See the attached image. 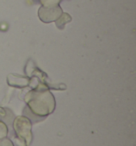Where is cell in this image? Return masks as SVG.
I'll use <instances>...</instances> for the list:
<instances>
[{
    "label": "cell",
    "instance_id": "obj_1",
    "mask_svg": "<svg viewBox=\"0 0 136 146\" xmlns=\"http://www.w3.org/2000/svg\"><path fill=\"white\" fill-rule=\"evenodd\" d=\"M26 108L23 113L25 117L37 122L46 118L55 110V98L48 90L30 91L25 97Z\"/></svg>",
    "mask_w": 136,
    "mask_h": 146
},
{
    "label": "cell",
    "instance_id": "obj_2",
    "mask_svg": "<svg viewBox=\"0 0 136 146\" xmlns=\"http://www.w3.org/2000/svg\"><path fill=\"white\" fill-rule=\"evenodd\" d=\"M16 134V144L14 146H29L32 141V123L30 119L25 116L17 117L13 123Z\"/></svg>",
    "mask_w": 136,
    "mask_h": 146
},
{
    "label": "cell",
    "instance_id": "obj_3",
    "mask_svg": "<svg viewBox=\"0 0 136 146\" xmlns=\"http://www.w3.org/2000/svg\"><path fill=\"white\" fill-rule=\"evenodd\" d=\"M63 13L60 5L55 6H41L38 10V16L44 23H50L56 21Z\"/></svg>",
    "mask_w": 136,
    "mask_h": 146
},
{
    "label": "cell",
    "instance_id": "obj_4",
    "mask_svg": "<svg viewBox=\"0 0 136 146\" xmlns=\"http://www.w3.org/2000/svg\"><path fill=\"white\" fill-rule=\"evenodd\" d=\"M71 19H72L71 16H70L68 13H62V14H61V16L59 17L56 21H55V22H56L57 28L63 29L67 23H69L70 21H71Z\"/></svg>",
    "mask_w": 136,
    "mask_h": 146
},
{
    "label": "cell",
    "instance_id": "obj_5",
    "mask_svg": "<svg viewBox=\"0 0 136 146\" xmlns=\"http://www.w3.org/2000/svg\"><path fill=\"white\" fill-rule=\"evenodd\" d=\"M8 134V127L4 121L0 120V140L5 138Z\"/></svg>",
    "mask_w": 136,
    "mask_h": 146
},
{
    "label": "cell",
    "instance_id": "obj_6",
    "mask_svg": "<svg viewBox=\"0 0 136 146\" xmlns=\"http://www.w3.org/2000/svg\"><path fill=\"white\" fill-rule=\"evenodd\" d=\"M42 6H55L58 5L61 0H38Z\"/></svg>",
    "mask_w": 136,
    "mask_h": 146
},
{
    "label": "cell",
    "instance_id": "obj_7",
    "mask_svg": "<svg viewBox=\"0 0 136 146\" xmlns=\"http://www.w3.org/2000/svg\"><path fill=\"white\" fill-rule=\"evenodd\" d=\"M0 146H14V143L10 139H7L6 137L0 140Z\"/></svg>",
    "mask_w": 136,
    "mask_h": 146
}]
</instances>
